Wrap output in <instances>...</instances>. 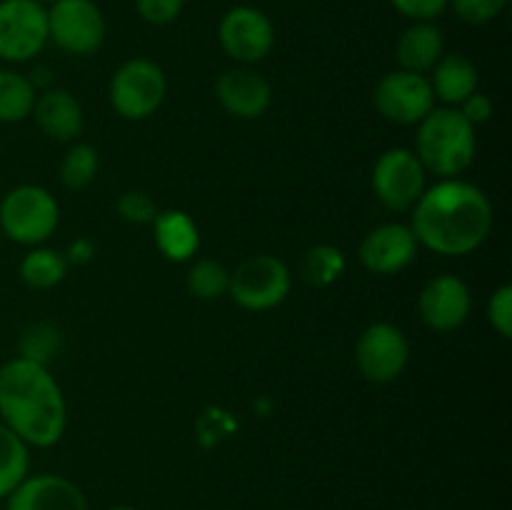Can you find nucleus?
Returning a JSON list of instances; mask_svg holds the SVG:
<instances>
[{
  "mask_svg": "<svg viewBox=\"0 0 512 510\" xmlns=\"http://www.w3.org/2000/svg\"><path fill=\"white\" fill-rule=\"evenodd\" d=\"M345 268H348V260H345L343 250L338 245L320 243L305 250L303 258H300L298 273L313 288H330V285L343 278Z\"/></svg>",
  "mask_w": 512,
  "mask_h": 510,
  "instance_id": "obj_23",
  "label": "nucleus"
},
{
  "mask_svg": "<svg viewBox=\"0 0 512 510\" xmlns=\"http://www.w3.org/2000/svg\"><path fill=\"white\" fill-rule=\"evenodd\" d=\"M153 243L170 263H190L200 248V230L193 215L180 208L158 210L153 223Z\"/></svg>",
  "mask_w": 512,
  "mask_h": 510,
  "instance_id": "obj_18",
  "label": "nucleus"
},
{
  "mask_svg": "<svg viewBox=\"0 0 512 510\" xmlns=\"http://www.w3.org/2000/svg\"><path fill=\"white\" fill-rule=\"evenodd\" d=\"M218 40L230 60L238 65H255L273 53L275 25L260 8L233 5L220 18Z\"/></svg>",
  "mask_w": 512,
  "mask_h": 510,
  "instance_id": "obj_11",
  "label": "nucleus"
},
{
  "mask_svg": "<svg viewBox=\"0 0 512 510\" xmlns=\"http://www.w3.org/2000/svg\"><path fill=\"white\" fill-rule=\"evenodd\" d=\"M100 170V155L90 143H73L60 160L58 178L63 188L85 190Z\"/></svg>",
  "mask_w": 512,
  "mask_h": 510,
  "instance_id": "obj_26",
  "label": "nucleus"
},
{
  "mask_svg": "<svg viewBox=\"0 0 512 510\" xmlns=\"http://www.w3.org/2000/svg\"><path fill=\"white\" fill-rule=\"evenodd\" d=\"M38 128L58 143H73L83 135L85 110L80 100L65 88H48L38 93L30 113Z\"/></svg>",
  "mask_w": 512,
  "mask_h": 510,
  "instance_id": "obj_17",
  "label": "nucleus"
},
{
  "mask_svg": "<svg viewBox=\"0 0 512 510\" xmlns=\"http://www.w3.org/2000/svg\"><path fill=\"white\" fill-rule=\"evenodd\" d=\"M108 23L95 0H55L48 5V40L68 55H93L103 48Z\"/></svg>",
  "mask_w": 512,
  "mask_h": 510,
  "instance_id": "obj_7",
  "label": "nucleus"
},
{
  "mask_svg": "<svg viewBox=\"0 0 512 510\" xmlns=\"http://www.w3.org/2000/svg\"><path fill=\"white\" fill-rule=\"evenodd\" d=\"M293 285L288 263L278 255L258 253L245 258L238 268L230 273L228 295L238 308L250 313H265L285 303Z\"/></svg>",
  "mask_w": 512,
  "mask_h": 510,
  "instance_id": "obj_6",
  "label": "nucleus"
},
{
  "mask_svg": "<svg viewBox=\"0 0 512 510\" xmlns=\"http://www.w3.org/2000/svg\"><path fill=\"white\" fill-rule=\"evenodd\" d=\"M420 243L410 225L383 223L368 230L358 248L363 268L373 275H398L418 258Z\"/></svg>",
  "mask_w": 512,
  "mask_h": 510,
  "instance_id": "obj_14",
  "label": "nucleus"
},
{
  "mask_svg": "<svg viewBox=\"0 0 512 510\" xmlns=\"http://www.w3.org/2000/svg\"><path fill=\"white\" fill-rule=\"evenodd\" d=\"M35 98H38V88L33 78L18 70L0 68V123H23L33 113Z\"/></svg>",
  "mask_w": 512,
  "mask_h": 510,
  "instance_id": "obj_21",
  "label": "nucleus"
},
{
  "mask_svg": "<svg viewBox=\"0 0 512 510\" xmlns=\"http://www.w3.org/2000/svg\"><path fill=\"white\" fill-rule=\"evenodd\" d=\"M215 98L220 108L238 120H255L268 113L273 103V85L253 65H235L215 80Z\"/></svg>",
  "mask_w": 512,
  "mask_h": 510,
  "instance_id": "obj_15",
  "label": "nucleus"
},
{
  "mask_svg": "<svg viewBox=\"0 0 512 510\" xmlns=\"http://www.w3.org/2000/svg\"><path fill=\"white\" fill-rule=\"evenodd\" d=\"M410 213V230L418 243L448 258L478 250L493 230V203L463 178H443L425 188Z\"/></svg>",
  "mask_w": 512,
  "mask_h": 510,
  "instance_id": "obj_1",
  "label": "nucleus"
},
{
  "mask_svg": "<svg viewBox=\"0 0 512 510\" xmlns=\"http://www.w3.org/2000/svg\"><path fill=\"white\" fill-rule=\"evenodd\" d=\"M20 280L33 290H50L63 283L68 275V260L60 250L35 245L20 260Z\"/></svg>",
  "mask_w": 512,
  "mask_h": 510,
  "instance_id": "obj_22",
  "label": "nucleus"
},
{
  "mask_svg": "<svg viewBox=\"0 0 512 510\" xmlns=\"http://www.w3.org/2000/svg\"><path fill=\"white\" fill-rule=\"evenodd\" d=\"M373 105L395 125H418L435 108V93L428 75L393 70L375 83Z\"/></svg>",
  "mask_w": 512,
  "mask_h": 510,
  "instance_id": "obj_12",
  "label": "nucleus"
},
{
  "mask_svg": "<svg viewBox=\"0 0 512 510\" xmlns=\"http://www.w3.org/2000/svg\"><path fill=\"white\" fill-rule=\"evenodd\" d=\"M30 475V448L0 420V500Z\"/></svg>",
  "mask_w": 512,
  "mask_h": 510,
  "instance_id": "obj_24",
  "label": "nucleus"
},
{
  "mask_svg": "<svg viewBox=\"0 0 512 510\" xmlns=\"http://www.w3.org/2000/svg\"><path fill=\"white\" fill-rule=\"evenodd\" d=\"M60 205L43 185H15L0 200V230L18 245H43L58 230Z\"/></svg>",
  "mask_w": 512,
  "mask_h": 510,
  "instance_id": "obj_4",
  "label": "nucleus"
},
{
  "mask_svg": "<svg viewBox=\"0 0 512 510\" xmlns=\"http://www.w3.org/2000/svg\"><path fill=\"white\" fill-rule=\"evenodd\" d=\"M445 55V35L433 20L410 23L395 43V58L400 70L428 75L440 58Z\"/></svg>",
  "mask_w": 512,
  "mask_h": 510,
  "instance_id": "obj_19",
  "label": "nucleus"
},
{
  "mask_svg": "<svg viewBox=\"0 0 512 510\" xmlns=\"http://www.w3.org/2000/svg\"><path fill=\"white\" fill-rule=\"evenodd\" d=\"M460 115H463L465 120H468L473 128H478V125L488 123L490 118H493V100L488 98L485 93H480V90H475L473 95H468V98L463 100V103L458 105Z\"/></svg>",
  "mask_w": 512,
  "mask_h": 510,
  "instance_id": "obj_33",
  "label": "nucleus"
},
{
  "mask_svg": "<svg viewBox=\"0 0 512 510\" xmlns=\"http://www.w3.org/2000/svg\"><path fill=\"white\" fill-rule=\"evenodd\" d=\"M388 3L410 23H420V20H433L435 23L448 10L450 0H388Z\"/></svg>",
  "mask_w": 512,
  "mask_h": 510,
  "instance_id": "obj_32",
  "label": "nucleus"
},
{
  "mask_svg": "<svg viewBox=\"0 0 512 510\" xmlns=\"http://www.w3.org/2000/svg\"><path fill=\"white\" fill-rule=\"evenodd\" d=\"M478 140L475 128L458 108H433L418 123L415 150L425 173L443 178H460L473 165Z\"/></svg>",
  "mask_w": 512,
  "mask_h": 510,
  "instance_id": "obj_3",
  "label": "nucleus"
},
{
  "mask_svg": "<svg viewBox=\"0 0 512 510\" xmlns=\"http://www.w3.org/2000/svg\"><path fill=\"white\" fill-rule=\"evenodd\" d=\"M133 3L140 18L155 28H163V25L178 20L185 8V0H133Z\"/></svg>",
  "mask_w": 512,
  "mask_h": 510,
  "instance_id": "obj_31",
  "label": "nucleus"
},
{
  "mask_svg": "<svg viewBox=\"0 0 512 510\" xmlns=\"http://www.w3.org/2000/svg\"><path fill=\"white\" fill-rule=\"evenodd\" d=\"M410 363V340L398 325L370 323L355 340V365L375 385L395 383Z\"/></svg>",
  "mask_w": 512,
  "mask_h": 510,
  "instance_id": "obj_10",
  "label": "nucleus"
},
{
  "mask_svg": "<svg viewBox=\"0 0 512 510\" xmlns=\"http://www.w3.org/2000/svg\"><path fill=\"white\" fill-rule=\"evenodd\" d=\"M38 3H43V5H50V3H55V0H38Z\"/></svg>",
  "mask_w": 512,
  "mask_h": 510,
  "instance_id": "obj_36",
  "label": "nucleus"
},
{
  "mask_svg": "<svg viewBox=\"0 0 512 510\" xmlns=\"http://www.w3.org/2000/svg\"><path fill=\"white\" fill-rule=\"evenodd\" d=\"M93 253H95L93 243H90L88 238H78V240H73V243H70L65 260H68V265L70 263L85 265V263H90V260H93Z\"/></svg>",
  "mask_w": 512,
  "mask_h": 510,
  "instance_id": "obj_34",
  "label": "nucleus"
},
{
  "mask_svg": "<svg viewBox=\"0 0 512 510\" xmlns=\"http://www.w3.org/2000/svg\"><path fill=\"white\" fill-rule=\"evenodd\" d=\"M430 73H433V78L428 80L435 100H443L448 108H458L468 95L478 90V68H475L473 60L460 53L443 55Z\"/></svg>",
  "mask_w": 512,
  "mask_h": 510,
  "instance_id": "obj_20",
  "label": "nucleus"
},
{
  "mask_svg": "<svg viewBox=\"0 0 512 510\" xmlns=\"http://www.w3.org/2000/svg\"><path fill=\"white\" fill-rule=\"evenodd\" d=\"M488 323L500 338H512V285H500L488 300Z\"/></svg>",
  "mask_w": 512,
  "mask_h": 510,
  "instance_id": "obj_30",
  "label": "nucleus"
},
{
  "mask_svg": "<svg viewBox=\"0 0 512 510\" xmlns=\"http://www.w3.org/2000/svg\"><path fill=\"white\" fill-rule=\"evenodd\" d=\"M115 210H118V215L125 223L133 225H150L155 215H158V205L143 190H125L118 198V203H115Z\"/></svg>",
  "mask_w": 512,
  "mask_h": 510,
  "instance_id": "obj_28",
  "label": "nucleus"
},
{
  "mask_svg": "<svg viewBox=\"0 0 512 510\" xmlns=\"http://www.w3.org/2000/svg\"><path fill=\"white\" fill-rule=\"evenodd\" d=\"M168 95L165 70L150 58H130L113 73L108 98L115 113L123 120H148L158 113Z\"/></svg>",
  "mask_w": 512,
  "mask_h": 510,
  "instance_id": "obj_5",
  "label": "nucleus"
},
{
  "mask_svg": "<svg viewBox=\"0 0 512 510\" xmlns=\"http://www.w3.org/2000/svg\"><path fill=\"white\" fill-rule=\"evenodd\" d=\"M108 510H138V508H133V505H113V508Z\"/></svg>",
  "mask_w": 512,
  "mask_h": 510,
  "instance_id": "obj_35",
  "label": "nucleus"
},
{
  "mask_svg": "<svg viewBox=\"0 0 512 510\" xmlns=\"http://www.w3.org/2000/svg\"><path fill=\"white\" fill-rule=\"evenodd\" d=\"M48 5L38 0H0V60L28 63L48 45Z\"/></svg>",
  "mask_w": 512,
  "mask_h": 510,
  "instance_id": "obj_9",
  "label": "nucleus"
},
{
  "mask_svg": "<svg viewBox=\"0 0 512 510\" xmlns=\"http://www.w3.org/2000/svg\"><path fill=\"white\" fill-rule=\"evenodd\" d=\"M60 348V335L53 325L48 323H33L23 330L20 335V355L38 363L48 365L50 358H55Z\"/></svg>",
  "mask_w": 512,
  "mask_h": 510,
  "instance_id": "obj_27",
  "label": "nucleus"
},
{
  "mask_svg": "<svg viewBox=\"0 0 512 510\" xmlns=\"http://www.w3.org/2000/svg\"><path fill=\"white\" fill-rule=\"evenodd\" d=\"M0 420L28 448H53L68 428V405L48 365L18 355L0 365Z\"/></svg>",
  "mask_w": 512,
  "mask_h": 510,
  "instance_id": "obj_2",
  "label": "nucleus"
},
{
  "mask_svg": "<svg viewBox=\"0 0 512 510\" xmlns=\"http://www.w3.org/2000/svg\"><path fill=\"white\" fill-rule=\"evenodd\" d=\"M473 310V293L463 278L440 273L423 285L418 298V313L425 328L435 333H453L463 328Z\"/></svg>",
  "mask_w": 512,
  "mask_h": 510,
  "instance_id": "obj_13",
  "label": "nucleus"
},
{
  "mask_svg": "<svg viewBox=\"0 0 512 510\" xmlns=\"http://www.w3.org/2000/svg\"><path fill=\"white\" fill-rule=\"evenodd\" d=\"M508 0H450L448 8L468 25H485L498 18Z\"/></svg>",
  "mask_w": 512,
  "mask_h": 510,
  "instance_id": "obj_29",
  "label": "nucleus"
},
{
  "mask_svg": "<svg viewBox=\"0 0 512 510\" xmlns=\"http://www.w3.org/2000/svg\"><path fill=\"white\" fill-rule=\"evenodd\" d=\"M5 510H88V500L65 475L35 473L5 498Z\"/></svg>",
  "mask_w": 512,
  "mask_h": 510,
  "instance_id": "obj_16",
  "label": "nucleus"
},
{
  "mask_svg": "<svg viewBox=\"0 0 512 510\" xmlns=\"http://www.w3.org/2000/svg\"><path fill=\"white\" fill-rule=\"evenodd\" d=\"M373 193L390 213H410L428 188V173L410 148H390L373 165Z\"/></svg>",
  "mask_w": 512,
  "mask_h": 510,
  "instance_id": "obj_8",
  "label": "nucleus"
},
{
  "mask_svg": "<svg viewBox=\"0 0 512 510\" xmlns=\"http://www.w3.org/2000/svg\"><path fill=\"white\" fill-rule=\"evenodd\" d=\"M185 288L193 298L198 300H220L228 295L230 288V270L220 260L200 258L193 260V265L185 273Z\"/></svg>",
  "mask_w": 512,
  "mask_h": 510,
  "instance_id": "obj_25",
  "label": "nucleus"
}]
</instances>
